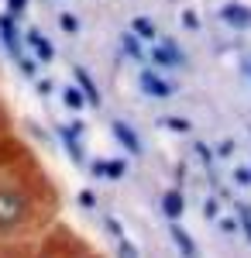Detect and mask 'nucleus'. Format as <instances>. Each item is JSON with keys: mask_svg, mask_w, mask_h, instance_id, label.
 Listing matches in <instances>:
<instances>
[{"mask_svg": "<svg viewBox=\"0 0 251 258\" xmlns=\"http://www.w3.org/2000/svg\"><path fill=\"white\" fill-rule=\"evenodd\" d=\"M24 217H28V200H24V193L0 186V231L18 227Z\"/></svg>", "mask_w": 251, "mask_h": 258, "instance_id": "1", "label": "nucleus"}, {"mask_svg": "<svg viewBox=\"0 0 251 258\" xmlns=\"http://www.w3.org/2000/svg\"><path fill=\"white\" fill-rule=\"evenodd\" d=\"M172 241L179 244V251L186 258H196V248H193V241H190V234L182 231V227H172Z\"/></svg>", "mask_w": 251, "mask_h": 258, "instance_id": "2", "label": "nucleus"}, {"mask_svg": "<svg viewBox=\"0 0 251 258\" xmlns=\"http://www.w3.org/2000/svg\"><path fill=\"white\" fill-rule=\"evenodd\" d=\"M114 135L124 141V148H128V152H135V155L141 152V145H138V138L131 135V131H128V124H114Z\"/></svg>", "mask_w": 251, "mask_h": 258, "instance_id": "3", "label": "nucleus"}, {"mask_svg": "<svg viewBox=\"0 0 251 258\" xmlns=\"http://www.w3.org/2000/svg\"><path fill=\"white\" fill-rule=\"evenodd\" d=\"M141 86H145L148 93H155V97H169V86H165V83H158L152 73H141Z\"/></svg>", "mask_w": 251, "mask_h": 258, "instance_id": "4", "label": "nucleus"}, {"mask_svg": "<svg viewBox=\"0 0 251 258\" xmlns=\"http://www.w3.org/2000/svg\"><path fill=\"white\" fill-rule=\"evenodd\" d=\"M162 207H165V214H169V217H179V214H182V197L172 189V193H165Z\"/></svg>", "mask_w": 251, "mask_h": 258, "instance_id": "5", "label": "nucleus"}, {"mask_svg": "<svg viewBox=\"0 0 251 258\" xmlns=\"http://www.w3.org/2000/svg\"><path fill=\"white\" fill-rule=\"evenodd\" d=\"M224 18L234 21V24H251V11H244V7H224Z\"/></svg>", "mask_w": 251, "mask_h": 258, "instance_id": "6", "label": "nucleus"}, {"mask_svg": "<svg viewBox=\"0 0 251 258\" xmlns=\"http://www.w3.org/2000/svg\"><path fill=\"white\" fill-rule=\"evenodd\" d=\"M76 80H79V86L86 90V97H90V103H100V97H97V90H93V83H90V76L83 73V69H76Z\"/></svg>", "mask_w": 251, "mask_h": 258, "instance_id": "7", "label": "nucleus"}, {"mask_svg": "<svg viewBox=\"0 0 251 258\" xmlns=\"http://www.w3.org/2000/svg\"><path fill=\"white\" fill-rule=\"evenodd\" d=\"M237 217H241V224H244V234H248V241H251V207H237Z\"/></svg>", "mask_w": 251, "mask_h": 258, "instance_id": "8", "label": "nucleus"}, {"mask_svg": "<svg viewBox=\"0 0 251 258\" xmlns=\"http://www.w3.org/2000/svg\"><path fill=\"white\" fill-rule=\"evenodd\" d=\"M103 172H107V176H120L124 165H120V162H110V165H103Z\"/></svg>", "mask_w": 251, "mask_h": 258, "instance_id": "9", "label": "nucleus"}, {"mask_svg": "<svg viewBox=\"0 0 251 258\" xmlns=\"http://www.w3.org/2000/svg\"><path fill=\"white\" fill-rule=\"evenodd\" d=\"M237 182H241V186H251V172H244V169H241V172H237Z\"/></svg>", "mask_w": 251, "mask_h": 258, "instance_id": "10", "label": "nucleus"}]
</instances>
